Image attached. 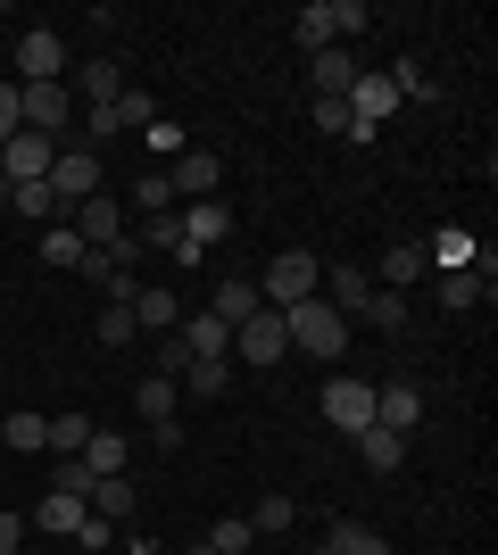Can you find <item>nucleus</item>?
I'll return each mask as SVG.
<instances>
[{
    "mask_svg": "<svg viewBox=\"0 0 498 555\" xmlns=\"http://www.w3.org/2000/svg\"><path fill=\"white\" fill-rule=\"evenodd\" d=\"M366 25H374V9H366V0H308V9L291 17V42L316 59V50H349Z\"/></svg>",
    "mask_w": 498,
    "mask_h": 555,
    "instance_id": "nucleus-1",
    "label": "nucleus"
},
{
    "mask_svg": "<svg viewBox=\"0 0 498 555\" xmlns=\"http://www.w3.org/2000/svg\"><path fill=\"white\" fill-rule=\"evenodd\" d=\"M316 282H324V257L316 249H274L266 274H258V299L274 307V315H291L299 299H316Z\"/></svg>",
    "mask_w": 498,
    "mask_h": 555,
    "instance_id": "nucleus-2",
    "label": "nucleus"
},
{
    "mask_svg": "<svg viewBox=\"0 0 498 555\" xmlns=\"http://www.w3.org/2000/svg\"><path fill=\"white\" fill-rule=\"evenodd\" d=\"M283 332H291V348H299V357H341V348H349V324H341L324 299H299V307L283 315Z\"/></svg>",
    "mask_w": 498,
    "mask_h": 555,
    "instance_id": "nucleus-3",
    "label": "nucleus"
},
{
    "mask_svg": "<svg viewBox=\"0 0 498 555\" xmlns=\"http://www.w3.org/2000/svg\"><path fill=\"white\" fill-rule=\"evenodd\" d=\"M9 83H67V34L25 25L17 34V75H9Z\"/></svg>",
    "mask_w": 498,
    "mask_h": 555,
    "instance_id": "nucleus-4",
    "label": "nucleus"
},
{
    "mask_svg": "<svg viewBox=\"0 0 498 555\" xmlns=\"http://www.w3.org/2000/svg\"><path fill=\"white\" fill-rule=\"evenodd\" d=\"M283 357H291V332H283L274 307H258L250 324H233V365H283Z\"/></svg>",
    "mask_w": 498,
    "mask_h": 555,
    "instance_id": "nucleus-5",
    "label": "nucleus"
},
{
    "mask_svg": "<svg viewBox=\"0 0 498 555\" xmlns=\"http://www.w3.org/2000/svg\"><path fill=\"white\" fill-rule=\"evenodd\" d=\"M17 116H25V133H67V116H75V83H17Z\"/></svg>",
    "mask_w": 498,
    "mask_h": 555,
    "instance_id": "nucleus-6",
    "label": "nucleus"
},
{
    "mask_svg": "<svg viewBox=\"0 0 498 555\" xmlns=\"http://www.w3.org/2000/svg\"><path fill=\"white\" fill-rule=\"evenodd\" d=\"M324 423L357 440V431L374 423V382H357V373H332V382H324Z\"/></svg>",
    "mask_w": 498,
    "mask_h": 555,
    "instance_id": "nucleus-7",
    "label": "nucleus"
},
{
    "mask_svg": "<svg viewBox=\"0 0 498 555\" xmlns=\"http://www.w3.org/2000/svg\"><path fill=\"white\" fill-rule=\"evenodd\" d=\"M166 183H175V199H225V158H216V150H183V158L166 166Z\"/></svg>",
    "mask_w": 498,
    "mask_h": 555,
    "instance_id": "nucleus-8",
    "label": "nucleus"
},
{
    "mask_svg": "<svg viewBox=\"0 0 498 555\" xmlns=\"http://www.w3.org/2000/svg\"><path fill=\"white\" fill-rule=\"evenodd\" d=\"M67 232L84 241V249H117V241H125V208L108 199V191H92L84 208H67Z\"/></svg>",
    "mask_w": 498,
    "mask_h": 555,
    "instance_id": "nucleus-9",
    "label": "nucleus"
},
{
    "mask_svg": "<svg viewBox=\"0 0 498 555\" xmlns=\"http://www.w3.org/2000/svg\"><path fill=\"white\" fill-rule=\"evenodd\" d=\"M50 191H59V208H84V199L100 191V150H92V141H84V150H59Z\"/></svg>",
    "mask_w": 498,
    "mask_h": 555,
    "instance_id": "nucleus-10",
    "label": "nucleus"
},
{
    "mask_svg": "<svg viewBox=\"0 0 498 555\" xmlns=\"http://www.w3.org/2000/svg\"><path fill=\"white\" fill-rule=\"evenodd\" d=\"M399 108V83H391V67H366L349 83V116H357V133H382V116Z\"/></svg>",
    "mask_w": 498,
    "mask_h": 555,
    "instance_id": "nucleus-11",
    "label": "nucleus"
},
{
    "mask_svg": "<svg viewBox=\"0 0 498 555\" xmlns=\"http://www.w3.org/2000/svg\"><path fill=\"white\" fill-rule=\"evenodd\" d=\"M374 423H382V431H399V440H416L424 390H416V382H374Z\"/></svg>",
    "mask_w": 498,
    "mask_h": 555,
    "instance_id": "nucleus-12",
    "label": "nucleus"
},
{
    "mask_svg": "<svg viewBox=\"0 0 498 555\" xmlns=\"http://www.w3.org/2000/svg\"><path fill=\"white\" fill-rule=\"evenodd\" d=\"M175 232H183L191 249L208 257V249H216V241H225V232H233V208H225V199H191V208H183V216H175Z\"/></svg>",
    "mask_w": 498,
    "mask_h": 555,
    "instance_id": "nucleus-13",
    "label": "nucleus"
},
{
    "mask_svg": "<svg viewBox=\"0 0 498 555\" xmlns=\"http://www.w3.org/2000/svg\"><path fill=\"white\" fill-rule=\"evenodd\" d=\"M432 266H424V249H416V241H391V249H382V266H374V291H416V282H424Z\"/></svg>",
    "mask_w": 498,
    "mask_h": 555,
    "instance_id": "nucleus-14",
    "label": "nucleus"
},
{
    "mask_svg": "<svg viewBox=\"0 0 498 555\" xmlns=\"http://www.w3.org/2000/svg\"><path fill=\"white\" fill-rule=\"evenodd\" d=\"M133 332H150V340H158V332H175L183 324V299H175V291H150V282H133Z\"/></svg>",
    "mask_w": 498,
    "mask_h": 555,
    "instance_id": "nucleus-15",
    "label": "nucleus"
},
{
    "mask_svg": "<svg viewBox=\"0 0 498 555\" xmlns=\"http://www.w3.org/2000/svg\"><path fill=\"white\" fill-rule=\"evenodd\" d=\"M84 514H92V506H84L75 489H50L42 506H34V531H42V539H75V531H84Z\"/></svg>",
    "mask_w": 498,
    "mask_h": 555,
    "instance_id": "nucleus-16",
    "label": "nucleus"
},
{
    "mask_svg": "<svg viewBox=\"0 0 498 555\" xmlns=\"http://www.w3.org/2000/svg\"><path fill=\"white\" fill-rule=\"evenodd\" d=\"M357 75H366V67H357L349 50H316V59H308V83H316V100H349V83H357Z\"/></svg>",
    "mask_w": 498,
    "mask_h": 555,
    "instance_id": "nucleus-17",
    "label": "nucleus"
},
{
    "mask_svg": "<svg viewBox=\"0 0 498 555\" xmlns=\"http://www.w3.org/2000/svg\"><path fill=\"white\" fill-rule=\"evenodd\" d=\"M75 464H84L92 481H117L125 464H133V448H125V431H100V423H92V440H84V456H75Z\"/></svg>",
    "mask_w": 498,
    "mask_h": 555,
    "instance_id": "nucleus-18",
    "label": "nucleus"
},
{
    "mask_svg": "<svg viewBox=\"0 0 498 555\" xmlns=\"http://www.w3.org/2000/svg\"><path fill=\"white\" fill-rule=\"evenodd\" d=\"M175 390L183 398H225L233 390V357H191V365L175 373Z\"/></svg>",
    "mask_w": 498,
    "mask_h": 555,
    "instance_id": "nucleus-19",
    "label": "nucleus"
},
{
    "mask_svg": "<svg viewBox=\"0 0 498 555\" xmlns=\"http://www.w3.org/2000/svg\"><path fill=\"white\" fill-rule=\"evenodd\" d=\"M490 274H498V257H482V266H449V274H440V307H474V299H490Z\"/></svg>",
    "mask_w": 498,
    "mask_h": 555,
    "instance_id": "nucleus-20",
    "label": "nucleus"
},
{
    "mask_svg": "<svg viewBox=\"0 0 498 555\" xmlns=\"http://www.w3.org/2000/svg\"><path fill=\"white\" fill-rule=\"evenodd\" d=\"M175 340H183L191 357H233V324H216L208 307H200V315H183V324H175Z\"/></svg>",
    "mask_w": 498,
    "mask_h": 555,
    "instance_id": "nucleus-21",
    "label": "nucleus"
},
{
    "mask_svg": "<svg viewBox=\"0 0 498 555\" xmlns=\"http://www.w3.org/2000/svg\"><path fill=\"white\" fill-rule=\"evenodd\" d=\"M258 307H266V299H258V282H241V274H233V282H216V291H208V315H216V324H250Z\"/></svg>",
    "mask_w": 498,
    "mask_h": 555,
    "instance_id": "nucleus-22",
    "label": "nucleus"
},
{
    "mask_svg": "<svg viewBox=\"0 0 498 555\" xmlns=\"http://www.w3.org/2000/svg\"><path fill=\"white\" fill-rule=\"evenodd\" d=\"M357 464H366V473H399L407 440H399V431H382V423H366V431H357Z\"/></svg>",
    "mask_w": 498,
    "mask_h": 555,
    "instance_id": "nucleus-23",
    "label": "nucleus"
},
{
    "mask_svg": "<svg viewBox=\"0 0 498 555\" xmlns=\"http://www.w3.org/2000/svg\"><path fill=\"white\" fill-rule=\"evenodd\" d=\"M75 92H84V108H108V100H125V67L117 59H84V83H75Z\"/></svg>",
    "mask_w": 498,
    "mask_h": 555,
    "instance_id": "nucleus-24",
    "label": "nucleus"
},
{
    "mask_svg": "<svg viewBox=\"0 0 498 555\" xmlns=\"http://www.w3.org/2000/svg\"><path fill=\"white\" fill-rule=\"evenodd\" d=\"M92 514H100V522H133V514H142V489L125 481V473H117V481H92Z\"/></svg>",
    "mask_w": 498,
    "mask_h": 555,
    "instance_id": "nucleus-25",
    "label": "nucleus"
},
{
    "mask_svg": "<svg viewBox=\"0 0 498 555\" xmlns=\"http://www.w3.org/2000/svg\"><path fill=\"white\" fill-rule=\"evenodd\" d=\"M0 199H9V208H17L25 224H59V216H67V208H59V191H50V183H17V191H0Z\"/></svg>",
    "mask_w": 498,
    "mask_h": 555,
    "instance_id": "nucleus-26",
    "label": "nucleus"
},
{
    "mask_svg": "<svg viewBox=\"0 0 498 555\" xmlns=\"http://www.w3.org/2000/svg\"><path fill=\"white\" fill-rule=\"evenodd\" d=\"M0 440L17 448V456H42V448H50V415H34V406H17V415L0 423Z\"/></svg>",
    "mask_w": 498,
    "mask_h": 555,
    "instance_id": "nucleus-27",
    "label": "nucleus"
},
{
    "mask_svg": "<svg viewBox=\"0 0 498 555\" xmlns=\"http://www.w3.org/2000/svg\"><path fill=\"white\" fill-rule=\"evenodd\" d=\"M133 406H142V423H175V406H183V390H175L166 373H142V390H133Z\"/></svg>",
    "mask_w": 498,
    "mask_h": 555,
    "instance_id": "nucleus-28",
    "label": "nucleus"
},
{
    "mask_svg": "<svg viewBox=\"0 0 498 555\" xmlns=\"http://www.w3.org/2000/svg\"><path fill=\"white\" fill-rule=\"evenodd\" d=\"M482 257H490V249H482L474 232H440V241L424 249V266H440V274H449V266H482Z\"/></svg>",
    "mask_w": 498,
    "mask_h": 555,
    "instance_id": "nucleus-29",
    "label": "nucleus"
},
{
    "mask_svg": "<svg viewBox=\"0 0 498 555\" xmlns=\"http://www.w3.org/2000/svg\"><path fill=\"white\" fill-rule=\"evenodd\" d=\"M308 116H316V133H341V141H374V133H357L349 100H308Z\"/></svg>",
    "mask_w": 498,
    "mask_h": 555,
    "instance_id": "nucleus-30",
    "label": "nucleus"
},
{
    "mask_svg": "<svg viewBox=\"0 0 498 555\" xmlns=\"http://www.w3.org/2000/svg\"><path fill=\"white\" fill-rule=\"evenodd\" d=\"M133 208H142V216H175V183H166V166H150L142 183H133Z\"/></svg>",
    "mask_w": 498,
    "mask_h": 555,
    "instance_id": "nucleus-31",
    "label": "nucleus"
},
{
    "mask_svg": "<svg viewBox=\"0 0 498 555\" xmlns=\"http://www.w3.org/2000/svg\"><path fill=\"white\" fill-rule=\"evenodd\" d=\"M324 547H332V555H391V539H382V531H366V522H341V531H332Z\"/></svg>",
    "mask_w": 498,
    "mask_h": 555,
    "instance_id": "nucleus-32",
    "label": "nucleus"
},
{
    "mask_svg": "<svg viewBox=\"0 0 498 555\" xmlns=\"http://www.w3.org/2000/svg\"><path fill=\"white\" fill-rule=\"evenodd\" d=\"M92 440V415H50V456H84Z\"/></svg>",
    "mask_w": 498,
    "mask_h": 555,
    "instance_id": "nucleus-33",
    "label": "nucleus"
},
{
    "mask_svg": "<svg viewBox=\"0 0 498 555\" xmlns=\"http://www.w3.org/2000/svg\"><path fill=\"white\" fill-rule=\"evenodd\" d=\"M42 266H59V274H75V266H84V241H75L67 224H50V232H42Z\"/></svg>",
    "mask_w": 498,
    "mask_h": 555,
    "instance_id": "nucleus-34",
    "label": "nucleus"
},
{
    "mask_svg": "<svg viewBox=\"0 0 498 555\" xmlns=\"http://www.w3.org/2000/svg\"><path fill=\"white\" fill-rule=\"evenodd\" d=\"M208 547H216V555H250V547H258V531H250V514H225V522L208 531Z\"/></svg>",
    "mask_w": 498,
    "mask_h": 555,
    "instance_id": "nucleus-35",
    "label": "nucleus"
},
{
    "mask_svg": "<svg viewBox=\"0 0 498 555\" xmlns=\"http://www.w3.org/2000/svg\"><path fill=\"white\" fill-rule=\"evenodd\" d=\"M357 324H374V332H407V299H399V291H374Z\"/></svg>",
    "mask_w": 498,
    "mask_h": 555,
    "instance_id": "nucleus-36",
    "label": "nucleus"
},
{
    "mask_svg": "<svg viewBox=\"0 0 498 555\" xmlns=\"http://www.w3.org/2000/svg\"><path fill=\"white\" fill-rule=\"evenodd\" d=\"M183 365H191V348L175 340V332H158V340H150V373H166V382H175Z\"/></svg>",
    "mask_w": 498,
    "mask_h": 555,
    "instance_id": "nucleus-37",
    "label": "nucleus"
},
{
    "mask_svg": "<svg viewBox=\"0 0 498 555\" xmlns=\"http://www.w3.org/2000/svg\"><path fill=\"white\" fill-rule=\"evenodd\" d=\"M100 340H108V348H125V340H133V307H125V299H108V307H100Z\"/></svg>",
    "mask_w": 498,
    "mask_h": 555,
    "instance_id": "nucleus-38",
    "label": "nucleus"
},
{
    "mask_svg": "<svg viewBox=\"0 0 498 555\" xmlns=\"http://www.w3.org/2000/svg\"><path fill=\"white\" fill-rule=\"evenodd\" d=\"M250 531H291V498H283V489H274V498H258V514H250Z\"/></svg>",
    "mask_w": 498,
    "mask_h": 555,
    "instance_id": "nucleus-39",
    "label": "nucleus"
},
{
    "mask_svg": "<svg viewBox=\"0 0 498 555\" xmlns=\"http://www.w3.org/2000/svg\"><path fill=\"white\" fill-rule=\"evenodd\" d=\"M75 547H84V555H108V547H117V522H100V514H84V531H75Z\"/></svg>",
    "mask_w": 498,
    "mask_h": 555,
    "instance_id": "nucleus-40",
    "label": "nucleus"
},
{
    "mask_svg": "<svg viewBox=\"0 0 498 555\" xmlns=\"http://www.w3.org/2000/svg\"><path fill=\"white\" fill-rule=\"evenodd\" d=\"M75 274H84V282H92V291H117V266H108V249H84V266H75Z\"/></svg>",
    "mask_w": 498,
    "mask_h": 555,
    "instance_id": "nucleus-41",
    "label": "nucleus"
},
{
    "mask_svg": "<svg viewBox=\"0 0 498 555\" xmlns=\"http://www.w3.org/2000/svg\"><path fill=\"white\" fill-rule=\"evenodd\" d=\"M84 133H92V150H100V141H117V133H125L117 100H108V108H84Z\"/></svg>",
    "mask_w": 498,
    "mask_h": 555,
    "instance_id": "nucleus-42",
    "label": "nucleus"
},
{
    "mask_svg": "<svg viewBox=\"0 0 498 555\" xmlns=\"http://www.w3.org/2000/svg\"><path fill=\"white\" fill-rule=\"evenodd\" d=\"M150 150H158V158H183L191 141H183V125H175V116H158V125H150Z\"/></svg>",
    "mask_w": 498,
    "mask_h": 555,
    "instance_id": "nucleus-43",
    "label": "nucleus"
},
{
    "mask_svg": "<svg viewBox=\"0 0 498 555\" xmlns=\"http://www.w3.org/2000/svg\"><path fill=\"white\" fill-rule=\"evenodd\" d=\"M17 125H25V116H17V83H0V141L17 133Z\"/></svg>",
    "mask_w": 498,
    "mask_h": 555,
    "instance_id": "nucleus-44",
    "label": "nucleus"
},
{
    "mask_svg": "<svg viewBox=\"0 0 498 555\" xmlns=\"http://www.w3.org/2000/svg\"><path fill=\"white\" fill-rule=\"evenodd\" d=\"M25 531H34V522H17V514H0V555H17V547H25Z\"/></svg>",
    "mask_w": 498,
    "mask_h": 555,
    "instance_id": "nucleus-45",
    "label": "nucleus"
},
{
    "mask_svg": "<svg viewBox=\"0 0 498 555\" xmlns=\"http://www.w3.org/2000/svg\"><path fill=\"white\" fill-rule=\"evenodd\" d=\"M125 555H158V547H150V539H133V547H125Z\"/></svg>",
    "mask_w": 498,
    "mask_h": 555,
    "instance_id": "nucleus-46",
    "label": "nucleus"
},
{
    "mask_svg": "<svg viewBox=\"0 0 498 555\" xmlns=\"http://www.w3.org/2000/svg\"><path fill=\"white\" fill-rule=\"evenodd\" d=\"M316 555H332V547H316Z\"/></svg>",
    "mask_w": 498,
    "mask_h": 555,
    "instance_id": "nucleus-47",
    "label": "nucleus"
},
{
    "mask_svg": "<svg viewBox=\"0 0 498 555\" xmlns=\"http://www.w3.org/2000/svg\"><path fill=\"white\" fill-rule=\"evenodd\" d=\"M17 555H25V547H17Z\"/></svg>",
    "mask_w": 498,
    "mask_h": 555,
    "instance_id": "nucleus-48",
    "label": "nucleus"
}]
</instances>
